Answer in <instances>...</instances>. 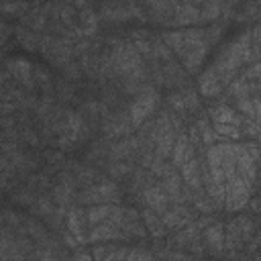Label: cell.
I'll return each mask as SVG.
<instances>
[{
  "label": "cell",
  "mask_w": 261,
  "mask_h": 261,
  "mask_svg": "<svg viewBox=\"0 0 261 261\" xmlns=\"http://www.w3.org/2000/svg\"><path fill=\"white\" fill-rule=\"evenodd\" d=\"M251 33H241L237 39H232L228 43V47L218 55L214 69L220 75L222 82H228L243 63H247L251 59Z\"/></svg>",
  "instance_id": "obj_1"
},
{
  "label": "cell",
  "mask_w": 261,
  "mask_h": 261,
  "mask_svg": "<svg viewBox=\"0 0 261 261\" xmlns=\"http://www.w3.org/2000/svg\"><path fill=\"white\" fill-rule=\"evenodd\" d=\"M255 222L249 214H241L237 218H232L226 226V249L228 251H237L243 245L251 243L253 234H255Z\"/></svg>",
  "instance_id": "obj_2"
},
{
  "label": "cell",
  "mask_w": 261,
  "mask_h": 261,
  "mask_svg": "<svg viewBox=\"0 0 261 261\" xmlns=\"http://www.w3.org/2000/svg\"><path fill=\"white\" fill-rule=\"evenodd\" d=\"M251 190H253V184H249L247 179L239 175L230 177L224 184V208H228L230 212L245 208L251 198Z\"/></svg>",
  "instance_id": "obj_3"
},
{
  "label": "cell",
  "mask_w": 261,
  "mask_h": 261,
  "mask_svg": "<svg viewBox=\"0 0 261 261\" xmlns=\"http://www.w3.org/2000/svg\"><path fill=\"white\" fill-rule=\"evenodd\" d=\"M157 106V94L153 90H145L139 98H135V102L128 106V120L130 124L139 126L141 122H145L149 118V114H153Z\"/></svg>",
  "instance_id": "obj_4"
},
{
  "label": "cell",
  "mask_w": 261,
  "mask_h": 261,
  "mask_svg": "<svg viewBox=\"0 0 261 261\" xmlns=\"http://www.w3.org/2000/svg\"><path fill=\"white\" fill-rule=\"evenodd\" d=\"M116 200H118V188L112 181L94 184L82 196V202H90V204H112Z\"/></svg>",
  "instance_id": "obj_5"
},
{
  "label": "cell",
  "mask_w": 261,
  "mask_h": 261,
  "mask_svg": "<svg viewBox=\"0 0 261 261\" xmlns=\"http://www.w3.org/2000/svg\"><path fill=\"white\" fill-rule=\"evenodd\" d=\"M175 141H177V137L173 133V126H169L167 118H161L159 124H157V130H155V145H157L155 153H157V157L159 159L161 157H167L173 151Z\"/></svg>",
  "instance_id": "obj_6"
},
{
  "label": "cell",
  "mask_w": 261,
  "mask_h": 261,
  "mask_svg": "<svg viewBox=\"0 0 261 261\" xmlns=\"http://www.w3.org/2000/svg\"><path fill=\"white\" fill-rule=\"evenodd\" d=\"M204 243L212 255H222L226 249V228L222 222H210L204 228Z\"/></svg>",
  "instance_id": "obj_7"
},
{
  "label": "cell",
  "mask_w": 261,
  "mask_h": 261,
  "mask_svg": "<svg viewBox=\"0 0 261 261\" xmlns=\"http://www.w3.org/2000/svg\"><path fill=\"white\" fill-rule=\"evenodd\" d=\"M237 175L255 184L257 179V159L247 151L245 145H237Z\"/></svg>",
  "instance_id": "obj_8"
},
{
  "label": "cell",
  "mask_w": 261,
  "mask_h": 261,
  "mask_svg": "<svg viewBox=\"0 0 261 261\" xmlns=\"http://www.w3.org/2000/svg\"><path fill=\"white\" fill-rule=\"evenodd\" d=\"M143 202L155 214H165L167 208H169V196L163 190V186H149V188H145L143 190Z\"/></svg>",
  "instance_id": "obj_9"
},
{
  "label": "cell",
  "mask_w": 261,
  "mask_h": 261,
  "mask_svg": "<svg viewBox=\"0 0 261 261\" xmlns=\"http://www.w3.org/2000/svg\"><path fill=\"white\" fill-rule=\"evenodd\" d=\"M161 220L165 224V228H181L194 222V212H190L186 206L175 204L173 208H167L165 214H161Z\"/></svg>",
  "instance_id": "obj_10"
},
{
  "label": "cell",
  "mask_w": 261,
  "mask_h": 261,
  "mask_svg": "<svg viewBox=\"0 0 261 261\" xmlns=\"http://www.w3.org/2000/svg\"><path fill=\"white\" fill-rule=\"evenodd\" d=\"M171 159H173V165H177V167H181L184 163L194 159V147H192V143L186 135L177 137V141L173 145V151H171Z\"/></svg>",
  "instance_id": "obj_11"
},
{
  "label": "cell",
  "mask_w": 261,
  "mask_h": 261,
  "mask_svg": "<svg viewBox=\"0 0 261 261\" xmlns=\"http://www.w3.org/2000/svg\"><path fill=\"white\" fill-rule=\"evenodd\" d=\"M198 86H200V92H202L204 96H216V94L222 90V80H220V75L216 73V69L210 67V69H206V71L200 75Z\"/></svg>",
  "instance_id": "obj_12"
},
{
  "label": "cell",
  "mask_w": 261,
  "mask_h": 261,
  "mask_svg": "<svg viewBox=\"0 0 261 261\" xmlns=\"http://www.w3.org/2000/svg\"><path fill=\"white\" fill-rule=\"evenodd\" d=\"M200 20V4H175L173 8V22L190 24Z\"/></svg>",
  "instance_id": "obj_13"
},
{
  "label": "cell",
  "mask_w": 261,
  "mask_h": 261,
  "mask_svg": "<svg viewBox=\"0 0 261 261\" xmlns=\"http://www.w3.org/2000/svg\"><path fill=\"white\" fill-rule=\"evenodd\" d=\"M114 208H116V204H92V206L86 210L88 224L96 226V224H102V222L110 220V216H112Z\"/></svg>",
  "instance_id": "obj_14"
},
{
  "label": "cell",
  "mask_w": 261,
  "mask_h": 261,
  "mask_svg": "<svg viewBox=\"0 0 261 261\" xmlns=\"http://www.w3.org/2000/svg\"><path fill=\"white\" fill-rule=\"evenodd\" d=\"M6 69H8V71H12L14 80H18V82H22V84H31V77H33V67L29 65V61L18 59V57L8 59V61H6Z\"/></svg>",
  "instance_id": "obj_15"
},
{
  "label": "cell",
  "mask_w": 261,
  "mask_h": 261,
  "mask_svg": "<svg viewBox=\"0 0 261 261\" xmlns=\"http://www.w3.org/2000/svg\"><path fill=\"white\" fill-rule=\"evenodd\" d=\"M181 179L190 186V188H202V173H200V163H198V159L194 157V159H190L188 163H184L181 167Z\"/></svg>",
  "instance_id": "obj_16"
},
{
  "label": "cell",
  "mask_w": 261,
  "mask_h": 261,
  "mask_svg": "<svg viewBox=\"0 0 261 261\" xmlns=\"http://www.w3.org/2000/svg\"><path fill=\"white\" fill-rule=\"evenodd\" d=\"M210 116H212L214 124H232V126H241V118H239V114H237L230 106L220 104V106H216V108L210 110Z\"/></svg>",
  "instance_id": "obj_17"
},
{
  "label": "cell",
  "mask_w": 261,
  "mask_h": 261,
  "mask_svg": "<svg viewBox=\"0 0 261 261\" xmlns=\"http://www.w3.org/2000/svg\"><path fill=\"white\" fill-rule=\"evenodd\" d=\"M84 210L80 208H73L67 212V230L71 232V237L75 241H84V216H82Z\"/></svg>",
  "instance_id": "obj_18"
},
{
  "label": "cell",
  "mask_w": 261,
  "mask_h": 261,
  "mask_svg": "<svg viewBox=\"0 0 261 261\" xmlns=\"http://www.w3.org/2000/svg\"><path fill=\"white\" fill-rule=\"evenodd\" d=\"M141 218H143V224L147 226V230L153 234V237H163L165 234V224H163V220L153 212V210H145L143 214H141Z\"/></svg>",
  "instance_id": "obj_19"
},
{
  "label": "cell",
  "mask_w": 261,
  "mask_h": 261,
  "mask_svg": "<svg viewBox=\"0 0 261 261\" xmlns=\"http://www.w3.org/2000/svg\"><path fill=\"white\" fill-rule=\"evenodd\" d=\"M128 124H130L128 116H126V118L116 116V118H112L110 122L104 124V130H106L108 137H116V135H124V133H128Z\"/></svg>",
  "instance_id": "obj_20"
},
{
  "label": "cell",
  "mask_w": 261,
  "mask_h": 261,
  "mask_svg": "<svg viewBox=\"0 0 261 261\" xmlns=\"http://www.w3.org/2000/svg\"><path fill=\"white\" fill-rule=\"evenodd\" d=\"M165 43L179 55H184L186 51V41H184V31H171V33H165Z\"/></svg>",
  "instance_id": "obj_21"
},
{
  "label": "cell",
  "mask_w": 261,
  "mask_h": 261,
  "mask_svg": "<svg viewBox=\"0 0 261 261\" xmlns=\"http://www.w3.org/2000/svg\"><path fill=\"white\" fill-rule=\"evenodd\" d=\"M137 147V141L135 139H126V141H120L116 147H112V157H126L135 151Z\"/></svg>",
  "instance_id": "obj_22"
},
{
  "label": "cell",
  "mask_w": 261,
  "mask_h": 261,
  "mask_svg": "<svg viewBox=\"0 0 261 261\" xmlns=\"http://www.w3.org/2000/svg\"><path fill=\"white\" fill-rule=\"evenodd\" d=\"M220 4H212V2H206V4H200V20H214L220 12Z\"/></svg>",
  "instance_id": "obj_23"
},
{
  "label": "cell",
  "mask_w": 261,
  "mask_h": 261,
  "mask_svg": "<svg viewBox=\"0 0 261 261\" xmlns=\"http://www.w3.org/2000/svg\"><path fill=\"white\" fill-rule=\"evenodd\" d=\"M71 194H73V190H71V184H69V181L55 188V200H57L59 204H65V202L71 198Z\"/></svg>",
  "instance_id": "obj_24"
},
{
  "label": "cell",
  "mask_w": 261,
  "mask_h": 261,
  "mask_svg": "<svg viewBox=\"0 0 261 261\" xmlns=\"http://www.w3.org/2000/svg\"><path fill=\"white\" fill-rule=\"evenodd\" d=\"M128 253H130V251H126V249H122V247H116V249L108 251V255L104 257V261H124V259L128 257Z\"/></svg>",
  "instance_id": "obj_25"
},
{
  "label": "cell",
  "mask_w": 261,
  "mask_h": 261,
  "mask_svg": "<svg viewBox=\"0 0 261 261\" xmlns=\"http://www.w3.org/2000/svg\"><path fill=\"white\" fill-rule=\"evenodd\" d=\"M163 261H198L194 255H188V253H179V251H171V253H165Z\"/></svg>",
  "instance_id": "obj_26"
},
{
  "label": "cell",
  "mask_w": 261,
  "mask_h": 261,
  "mask_svg": "<svg viewBox=\"0 0 261 261\" xmlns=\"http://www.w3.org/2000/svg\"><path fill=\"white\" fill-rule=\"evenodd\" d=\"M247 80H255V82H261V61H257L255 65H251L245 73Z\"/></svg>",
  "instance_id": "obj_27"
},
{
  "label": "cell",
  "mask_w": 261,
  "mask_h": 261,
  "mask_svg": "<svg viewBox=\"0 0 261 261\" xmlns=\"http://www.w3.org/2000/svg\"><path fill=\"white\" fill-rule=\"evenodd\" d=\"M128 171H130V167H128V165H122V163H114V165L110 167V173H112L114 177L124 175V173H128Z\"/></svg>",
  "instance_id": "obj_28"
},
{
  "label": "cell",
  "mask_w": 261,
  "mask_h": 261,
  "mask_svg": "<svg viewBox=\"0 0 261 261\" xmlns=\"http://www.w3.org/2000/svg\"><path fill=\"white\" fill-rule=\"evenodd\" d=\"M135 261H155V257L151 253H145V251L135 249Z\"/></svg>",
  "instance_id": "obj_29"
},
{
  "label": "cell",
  "mask_w": 261,
  "mask_h": 261,
  "mask_svg": "<svg viewBox=\"0 0 261 261\" xmlns=\"http://www.w3.org/2000/svg\"><path fill=\"white\" fill-rule=\"evenodd\" d=\"M253 106H255V120L261 126V96L259 98H253Z\"/></svg>",
  "instance_id": "obj_30"
},
{
  "label": "cell",
  "mask_w": 261,
  "mask_h": 261,
  "mask_svg": "<svg viewBox=\"0 0 261 261\" xmlns=\"http://www.w3.org/2000/svg\"><path fill=\"white\" fill-rule=\"evenodd\" d=\"M259 245H261V228L253 234V239H251V243H249V251H255Z\"/></svg>",
  "instance_id": "obj_31"
},
{
  "label": "cell",
  "mask_w": 261,
  "mask_h": 261,
  "mask_svg": "<svg viewBox=\"0 0 261 261\" xmlns=\"http://www.w3.org/2000/svg\"><path fill=\"white\" fill-rule=\"evenodd\" d=\"M73 261H94V257L82 251V253H75V255H73Z\"/></svg>",
  "instance_id": "obj_32"
}]
</instances>
